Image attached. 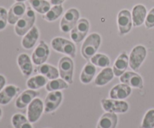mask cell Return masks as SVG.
<instances>
[{
  "label": "cell",
  "instance_id": "cell-37",
  "mask_svg": "<svg viewBox=\"0 0 154 128\" xmlns=\"http://www.w3.org/2000/svg\"><path fill=\"white\" fill-rule=\"evenodd\" d=\"M2 109L1 108H0V119H1L2 118Z\"/></svg>",
  "mask_w": 154,
  "mask_h": 128
},
{
  "label": "cell",
  "instance_id": "cell-29",
  "mask_svg": "<svg viewBox=\"0 0 154 128\" xmlns=\"http://www.w3.org/2000/svg\"><path fill=\"white\" fill-rule=\"evenodd\" d=\"M45 86H46L47 91H60V90L69 88V83L66 82L64 79L57 78V79H52L51 81H50Z\"/></svg>",
  "mask_w": 154,
  "mask_h": 128
},
{
  "label": "cell",
  "instance_id": "cell-13",
  "mask_svg": "<svg viewBox=\"0 0 154 128\" xmlns=\"http://www.w3.org/2000/svg\"><path fill=\"white\" fill-rule=\"evenodd\" d=\"M49 54L50 50L48 45L44 41H41L32 55V61L36 65L43 64L48 59Z\"/></svg>",
  "mask_w": 154,
  "mask_h": 128
},
{
  "label": "cell",
  "instance_id": "cell-25",
  "mask_svg": "<svg viewBox=\"0 0 154 128\" xmlns=\"http://www.w3.org/2000/svg\"><path fill=\"white\" fill-rule=\"evenodd\" d=\"M38 71L49 79H57L60 76L58 70L50 64H41L38 67Z\"/></svg>",
  "mask_w": 154,
  "mask_h": 128
},
{
  "label": "cell",
  "instance_id": "cell-10",
  "mask_svg": "<svg viewBox=\"0 0 154 128\" xmlns=\"http://www.w3.org/2000/svg\"><path fill=\"white\" fill-rule=\"evenodd\" d=\"M117 24L120 34H125L129 32L132 28V18L130 11L128 10H122L117 16Z\"/></svg>",
  "mask_w": 154,
  "mask_h": 128
},
{
  "label": "cell",
  "instance_id": "cell-18",
  "mask_svg": "<svg viewBox=\"0 0 154 128\" xmlns=\"http://www.w3.org/2000/svg\"><path fill=\"white\" fill-rule=\"evenodd\" d=\"M39 37L38 30L37 27L33 26L28 32L26 34L22 40V46L24 49H30L35 45Z\"/></svg>",
  "mask_w": 154,
  "mask_h": 128
},
{
  "label": "cell",
  "instance_id": "cell-21",
  "mask_svg": "<svg viewBox=\"0 0 154 128\" xmlns=\"http://www.w3.org/2000/svg\"><path fill=\"white\" fill-rule=\"evenodd\" d=\"M118 118L115 113L106 112L102 115L96 128H116Z\"/></svg>",
  "mask_w": 154,
  "mask_h": 128
},
{
  "label": "cell",
  "instance_id": "cell-1",
  "mask_svg": "<svg viewBox=\"0 0 154 128\" xmlns=\"http://www.w3.org/2000/svg\"><path fill=\"white\" fill-rule=\"evenodd\" d=\"M35 21V13L32 7H29L23 16L15 24V32L17 35L23 36L33 27Z\"/></svg>",
  "mask_w": 154,
  "mask_h": 128
},
{
  "label": "cell",
  "instance_id": "cell-20",
  "mask_svg": "<svg viewBox=\"0 0 154 128\" xmlns=\"http://www.w3.org/2000/svg\"><path fill=\"white\" fill-rule=\"evenodd\" d=\"M129 64V57L126 53H122L116 60L113 67V71L116 76H120L125 73Z\"/></svg>",
  "mask_w": 154,
  "mask_h": 128
},
{
  "label": "cell",
  "instance_id": "cell-34",
  "mask_svg": "<svg viewBox=\"0 0 154 128\" xmlns=\"http://www.w3.org/2000/svg\"><path fill=\"white\" fill-rule=\"evenodd\" d=\"M145 25L147 28L154 27V7L150 10L148 14L146 16Z\"/></svg>",
  "mask_w": 154,
  "mask_h": 128
},
{
  "label": "cell",
  "instance_id": "cell-7",
  "mask_svg": "<svg viewBox=\"0 0 154 128\" xmlns=\"http://www.w3.org/2000/svg\"><path fill=\"white\" fill-rule=\"evenodd\" d=\"M45 111V104L40 98H35L27 109V118L31 123H35L39 120Z\"/></svg>",
  "mask_w": 154,
  "mask_h": 128
},
{
  "label": "cell",
  "instance_id": "cell-27",
  "mask_svg": "<svg viewBox=\"0 0 154 128\" xmlns=\"http://www.w3.org/2000/svg\"><path fill=\"white\" fill-rule=\"evenodd\" d=\"M12 125L14 128H32V123L26 117L20 113L14 114L11 118Z\"/></svg>",
  "mask_w": 154,
  "mask_h": 128
},
{
  "label": "cell",
  "instance_id": "cell-31",
  "mask_svg": "<svg viewBox=\"0 0 154 128\" xmlns=\"http://www.w3.org/2000/svg\"><path fill=\"white\" fill-rule=\"evenodd\" d=\"M90 61L92 64L94 65L97 66V67H107L109 66L110 64V59L106 55L104 54H95L91 58H90Z\"/></svg>",
  "mask_w": 154,
  "mask_h": 128
},
{
  "label": "cell",
  "instance_id": "cell-11",
  "mask_svg": "<svg viewBox=\"0 0 154 128\" xmlns=\"http://www.w3.org/2000/svg\"><path fill=\"white\" fill-rule=\"evenodd\" d=\"M63 100V94L60 91H51L47 95L45 100V112L46 113L54 112L61 104Z\"/></svg>",
  "mask_w": 154,
  "mask_h": 128
},
{
  "label": "cell",
  "instance_id": "cell-38",
  "mask_svg": "<svg viewBox=\"0 0 154 128\" xmlns=\"http://www.w3.org/2000/svg\"><path fill=\"white\" fill-rule=\"evenodd\" d=\"M17 1H20V2H23V1H26V0H16Z\"/></svg>",
  "mask_w": 154,
  "mask_h": 128
},
{
  "label": "cell",
  "instance_id": "cell-2",
  "mask_svg": "<svg viewBox=\"0 0 154 128\" xmlns=\"http://www.w3.org/2000/svg\"><path fill=\"white\" fill-rule=\"evenodd\" d=\"M101 43V37L97 33L90 34L81 47V53L86 59H90L96 54Z\"/></svg>",
  "mask_w": 154,
  "mask_h": 128
},
{
  "label": "cell",
  "instance_id": "cell-24",
  "mask_svg": "<svg viewBox=\"0 0 154 128\" xmlns=\"http://www.w3.org/2000/svg\"><path fill=\"white\" fill-rule=\"evenodd\" d=\"M96 69L94 64L91 62L87 63L85 67L83 69L81 74V81L84 84H88L93 80L95 74H96Z\"/></svg>",
  "mask_w": 154,
  "mask_h": 128
},
{
  "label": "cell",
  "instance_id": "cell-3",
  "mask_svg": "<svg viewBox=\"0 0 154 128\" xmlns=\"http://www.w3.org/2000/svg\"><path fill=\"white\" fill-rule=\"evenodd\" d=\"M102 108L106 112L111 113H125L129 109V104L126 101L115 99H102Z\"/></svg>",
  "mask_w": 154,
  "mask_h": 128
},
{
  "label": "cell",
  "instance_id": "cell-22",
  "mask_svg": "<svg viewBox=\"0 0 154 128\" xmlns=\"http://www.w3.org/2000/svg\"><path fill=\"white\" fill-rule=\"evenodd\" d=\"M17 63L22 71L23 74L25 76H29L32 73V64L29 57L27 54L22 53L18 56Z\"/></svg>",
  "mask_w": 154,
  "mask_h": 128
},
{
  "label": "cell",
  "instance_id": "cell-12",
  "mask_svg": "<svg viewBox=\"0 0 154 128\" xmlns=\"http://www.w3.org/2000/svg\"><path fill=\"white\" fill-rule=\"evenodd\" d=\"M26 11V7L23 2L17 1L9 9L8 13V22L11 25H14L24 15Z\"/></svg>",
  "mask_w": 154,
  "mask_h": 128
},
{
  "label": "cell",
  "instance_id": "cell-15",
  "mask_svg": "<svg viewBox=\"0 0 154 128\" xmlns=\"http://www.w3.org/2000/svg\"><path fill=\"white\" fill-rule=\"evenodd\" d=\"M132 93V88L124 83L118 84L111 88L109 96L111 99L123 100L127 98Z\"/></svg>",
  "mask_w": 154,
  "mask_h": 128
},
{
  "label": "cell",
  "instance_id": "cell-6",
  "mask_svg": "<svg viewBox=\"0 0 154 128\" xmlns=\"http://www.w3.org/2000/svg\"><path fill=\"white\" fill-rule=\"evenodd\" d=\"M74 64L72 58L69 57H63L59 62L60 75L69 84L73 83Z\"/></svg>",
  "mask_w": 154,
  "mask_h": 128
},
{
  "label": "cell",
  "instance_id": "cell-17",
  "mask_svg": "<svg viewBox=\"0 0 154 128\" xmlns=\"http://www.w3.org/2000/svg\"><path fill=\"white\" fill-rule=\"evenodd\" d=\"M147 16V9L143 4H136L132 9V18L134 26H140L144 23Z\"/></svg>",
  "mask_w": 154,
  "mask_h": 128
},
{
  "label": "cell",
  "instance_id": "cell-30",
  "mask_svg": "<svg viewBox=\"0 0 154 128\" xmlns=\"http://www.w3.org/2000/svg\"><path fill=\"white\" fill-rule=\"evenodd\" d=\"M63 12V7L62 4H56L54 5V7H51L44 16L46 20L49 21V22H52V21L56 20L58 19Z\"/></svg>",
  "mask_w": 154,
  "mask_h": 128
},
{
  "label": "cell",
  "instance_id": "cell-4",
  "mask_svg": "<svg viewBox=\"0 0 154 128\" xmlns=\"http://www.w3.org/2000/svg\"><path fill=\"white\" fill-rule=\"evenodd\" d=\"M79 11L77 9H69L63 16L60 22V28L62 31L69 32L72 31L79 20Z\"/></svg>",
  "mask_w": 154,
  "mask_h": 128
},
{
  "label": "cell",
  "instance_id": "cell-28",
  "mask_svg": "<svg viewBox=\"0 0 154 128\" xmlns=\"http://www.w3.org/2000/svg\"><path fill=\"white\" fill-rule=\"evenodd\" d=\"M29 4L38 13L45 14L51 9V4L46 0H29Z\"/></svg>",
  "mask_w": 154,
  "mask_h": 128
},
{
  "label": "cell",
  "instance_id": "cell-26",
  "mask_svg": "<svg viewBox=\"0 0 154 128\" xmlns=\"http://www.w3.org/2000/svg\"><path fill=\"white\" fill-rule=\"evenodd\" d=\"M47 79L48 78L45 77V76H42V75L33 76L27 81V87L32 90L38 89V88H42L47 85V83H48V79Z\"/></svg>",
  "mask_w": 154,
  "mask_h": 128
},
{
  "label": "cell",
  "instance_id": "cell-33",
  "mask_svg": "<svg viewBox=\"0 0 154 128\" xmlns=\"http://www.w3.org/2000/svg\"><path fill=\"white\" fill-rule=\"evenodd\" d=\"M8 22L7 10L5 7H0V31L5 28Z\"/></svg>",
  "mask_w": 154,
  "mask_h": 128
},
{
  "label": "cell",
  "instance_id": "cell-5",
  "mask_svg": "<svg viewBox=\"0 0 154 128\" xmlns=\"http://www.w3.org/2000/svg\"><path fill=\"white\" fill-rule=\"evenodd\" d=\"M51 46L56 51L71 55L72 58L75 57L76 48L72 41L63 37H56L51 42Z\"/></svg>",
  "mask_w": 154,
  "mask_h": 128
},
{
  "label": "cell",
  "instance_id": "cell-19",
  "mask_svg": "<svg viewBox=\"0 0 154 128\" xmlns=\"http://www.w3.org/2000/svg\"><path fill=\"white\" fill-rule=\"evenodd\" d=\"M19 88L13 85H8L0 91V104L6 105L17 95Z\"/></svg>",
  "mask_w": 154,
  "mask_h": 128
},
{
  "label": "cell",
  "instance_id": "cell-8",
  "mask_svg": "<svg viewBox=\"0 0 154 128\" xmlns=\"http://www.w3.org/2000/svg\"><path fill=\"white\" fill-rule=\"evenodd\" d=\"M147 55V49L144 46L138 45L135 46L130 53L129 61L130 67L134 70H137L145 59Z\"/></svg>",
  "mask_w": 154,
  "mask_h": 128
},
{
  "label": "cell",
  "instance_id": "cell-36",
  "mask_svg": "<svg viewBox=\"0 0 154 128\" xmlns=\"http://www.w3.org/2000/svg\"><path fill=\"white\" fill-rule=\"evenodd\" d=\"M65 1V0H51V3L54 5L56 4H62V3H63Z\"/></svg>",
  "mask_w": 154,
  "mask_h": 128
},
{
  "label": "cell",
  "instance_id": "cell-35",
  "mask_svg": "<svg viewBox=\"0 0 154 128\" xmlns=\"http://www.w3.org/2000/svg\"><path fill=\"white\" fill-rule=\"evenodd\" d=\"M6 83V79L5 78L4 76L0 74V91L5 88V85Z\"/></svg>",
  "mask_w": 154,
  "mask_h": 128
},
{
  "label": "cell",
  "instance_id": "cell-9",
  "mask_svg": "<svg viewBox=\"0 0 154 128\" xmlns=\"http://www.w3.org/2000/svg\"><path fill=\"white\" fill-rule=\"evenodd\" d=\"M90 28V23L87 19H79L74 27L73 29L71 31V37L75 43H79L84 40L87 34L88 33Z\"/></svg>",
  "mask_w": 154,
  "mask_h": 128
},
{
  "label": "cell",
  "instance_id": "cell-32",
  "mask_svg": "<svg viewBox=\"0 0 154 128\" xmlns=\"http://www.w3.org/2000/svg\"><path fill=\"white\" fill-rule=\"evenodd\" d=\"M141 128H154V109L146 112L141 123Z\"/></svg>",
  "mask_w": 154,
  "mask_h": 128
},
{
  "label": "cell",
  "instance_id": "cell-14",
  "mask_svg": "<svg viewBox=\"0 0 154 128\" xmlns=\"http://www.w3.org/2000/svg\"><path fill=\"white\" fill-rule=\"evenodd\" d=\"M120 80L122 83H124L130 86L131 88H142L143 79L140 75L134 72H125L120 77Z\"/></svg>",
  "mask_w": 154,
  "mask_h": 128
},
{
  "label": "cell",
  "instance_id": "cell-23",
  "mask_svg": "<svg viewBox=\"0 0 154 128\" xmlns=\"http://www.w3.org/2000/svg\"><path fill=\"white\" fill-rule=\"evenodd\" d=\"M114 71L111 67H105L104 68L95 79V84L98 86H103L111 82L114 78Z\"/></svg>",
  "mask_w": 154,
  "mask_h": 128
},
{
  "label": "cell",
  "instance_id": "cell-16",
  "mask_svg": "<svg viewBox=\"0 0 154 128\" xmlns=\"http://www.w3.org/2000/svg\"><path fill=\"white\" fill-rule=\"evenodd\" d=\"M37 95L38 93L34 90H26L17 98L15 101V106L17 109H24L29 105V103L35 98Z\"/></svg>",
  "mask_w": 154,
  "mask_h": 128
}]
</instances>
